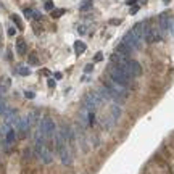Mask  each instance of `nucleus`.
I'll list each match as a JSON object with an SVG mask.
<instances>
[{
	"instance_id": "obj_1",
	"label": "nucleus",
	"mask_w": 174,
	"mask_h": 174,
	"mask_svg": "<svg viewBox=\"0 0 174 174\" xmlns=\"http://www.w3.org/2000/svg\"><path fill=\"white\" fill-rule=\"evenodd\" d=\"M108 74H110V79L113 81L115 84L121 85V87H126V89L130 84V81L134 79V78H130L126 73V70H124L121 65H113V63L108 66Z\"/></svg>"
},
{
	"instance_id": "obj_2",
	"label": "nucleus",
	"mask_w": 174,
	"mask_h": 174,
	"mask_svg": "<svg viewBox=\"0 0 174 174\" xmlns=\"http://www.w3.org/2000/svg\"><path fill=\"white\" fill-rule=\"evenodd\" d=\"M103 87L108 90V95H110V100H111V102L123 103V102L127 98V90H126V87H121V85L115 84L111 79L105 81V82H103Z\"/></svg>"
},
{
	"instance_id": "obj_3",
	"label": "nucleus",
	"mask_w": 174,
	"mask_h": 174,
	"mask_svg": "<svg viewBox=\"0 0 174 174\" xmlns=\"http://www.w3.org/2000/svg\"><path fill=\"white\" fill-rule=\"evenodd\" d=\"M39 130L45 135V139H50L52 135L57 132V126H55V121L48 116H44L42 121H40V126H39Z\"/></svg>"
},
{
	"instance_id": "obj_4",
	"label": "nucleus",
	"mask_w": 174,
	"mask_h": 174,
	"mask_svg": "<svg viewBox=\"0 0 174 174\" xmlns=\"http://www.w3.org/2000/svg\"><path fill=\"white\" fill-rule=\"evenodd\" d=\"M121 66L126 70V73L130 78H137L142 74V66H140L139 61H135V60H126Z\"/></svg>"
},
{
	"instance_id": "obj_5",
	"label": "nucleus",
	"mask_w": 174,
	"mask_h": 174,
	"mask_svg": "<svg viewBox=\"0 0 174 174\" xmlns=\"http://www.w3.org/2000/svg\"><path fill=\"white\" fill-rule=\"evenodd\" d=\"M3 116H5V126H7L8 129L16 127L18 121H20V116H18V113L15 110H7L3 113Z\"/></svg>"
},
{
	"instance_id": "obj_6",
	"label": "nucleus",
	"mask_w": 174,
	"mask_h": 174,
	"mask_svg": "<svg viewBox=\"0 0 174 174\" xmlns=\"http://www.w3.org/2000/svg\"><path fill=\"white\" fill-rule=\"evenodd\" d=\"M58 155H60L61 163H63L65 166H71V165H73V155H71V152H70V147H68L66 144L58 150Z\"/></svg>"
},
{
	"instance_id": "obj_7",
	"label": "nucleus",
	"mask_w": 174,
	"mask_h": 174,
	"mask_svg": "<svg viewBox=\"0 0 174 174\" xmlns=\"http://www.w3.org/2000/svg\"><path fill=\"white\" fill-rule=\"evenodd\" d=\"M123 42H126L127 45H130V47L134 48V50H139V48L142 47V44H144V42H142V40H139L137 37H135V36L132 34V31H129V32H126V34H124V39H123Z\"/></svg>"
},
{
	"instance_id": "obj_8",
	"label": "nucleus",
	"mask_w": 174,
	"mask_h": 174,
	"mask_svg": "<svg viewBox=\"0 0 174 174\" xmlns=\"http://www.w3.org/2000/svg\"><path fill=\"white\" fill-rule=\"evenodd\" d=\"M29 121H28V116H21L20 118V121H18V124H16V130H18V134L21 135H26L28 134V130H29Z\"/></svg>"
},
{
	"instance_id": "obj_9",
	"label": "nucleus",
	"mask_w": 174,
	"mask_h": 174,
	"mask_svg": "<svg viewBox=\"0 0 174 174\" xmlns=\"http://www.w3.org/2000/svg\"><path fill=\"white\" fill-rule=\"evenodd\" d=\"M116 52L119 53V55H123L124 58L129 60V57H130V55H132V52H134V48L130 47V45H127L126 42H119V44H118V47H116Z\"/></svg>"
},
{
	"instance_id": "obj_10",
	"label": "nucleus",
	"mask_w": 174,
	"mask_h": 174,
	"mask_svg": "<svg viewBox=\"0 0 174 174\" xmlns=\"http://www.w3.org/2000/svg\"><path fill=\"white\" fill-rule=\"evenodd\" d=\"M39 158H40V161L44 165H52L53 163V155H52V150L48 147H42Z\"/></svg>"
},
{
	"instance_id": "obj_11",
	"label": "nucleus",
	"mask_w": 174,
	"mask_h": 174,
	"mask_svg": "<svg viewBox=\"0 0 174 174\" xmlns=\"http://www.w3.org/2000/svg\"><path fill=\"white\" fill-rule=\"evenodd\" d=\"M160 28H161V31H163V32L172 29V26H171V18L168 16L166 13H163V15L160 16Z\"/></svg>"
},
{
	"instance_id": "obj_12",
	"label": "nucleus",
	"mask_w": 174,
	"mask_h": 174,
	"mask_svg": "<svg viewBox=\"0 0 174 174\" xmlns=\"http://www.w3.org/2000/svg\"><path fill=\"white\" fill-rule=\"evenodd\" d=\"M130 31H132V34L137 37L139 40L144 42V31H145V24H144V23H137Z\"/></svg>"
},
{
	"instance_id": "obj_13",
	"label": "nucleus",
	"mask_w": 174,
	"mask_h": 174,
	"mask_svg": "<svg viewBox=\"0 0 174 174\" xmlns=\"http://www.w3.org/2000/svg\"><path fill=\"white\" fill-rule=\"evenodd\" d=\"M15 140H16V130L11 127V129L7 130V134H5V144L13 145V144H15Z\"/></svg>"
},
{
	"instance_id": "obj_14",
	"label": "nucleus",
	"mask_w": 174,
	"mask_h": 174,
	"mask_svg": "<svg viewBox=\"0 0 174 174\" xmlns=\"http://www.w3.org/2000/svg\"><path fill=\"white\" fill-rule=\"evenodd\" d=\"M111 119L115 121V124L119 121V118H121V107H118V105H113V107H111Z\"/></svg>"
},
{
	"instance_id": "obj_15",
	"label": "nucleus",
	"mask_w": 174,
	"mask_h": 174,
	"mask_svg": "<svg viewBox=\"0 0 174 174\" xmlns=\"http://www.w3.org/2000/svg\"><path fill=\"white\" fill-rule=\"evenodd\" d=\"M110 60H111V63H113V65H123L127 58H124L123 55H119L118 52H115L113 55H111V58H110Z\"/></svg>"
},
{
	"instance_id": "obj_16",
	"label": "nucleus",
	"mask_w": 174,
	"mask_h": 174,
	"mask_svg": "<svg viewBox=\"0 0 174 174\" xmlns=\"http://www.w3.org/2000/svg\"><path fill=\"white\" fill-rule=\"evenodd\" d=\"M16 52L20 55L26 53V40H24V39H18L16 40Z\"/></svg>"
},
{
	"instance_id": "obj_17",
	"label": "nucleus",
	"mask_w": 174,
	"mask_h": 174,
	"mask_svg": "<svg viewBox=\"0 0 174 174\" xmlns=\"http://www.w3.org/2000/svg\"><path fill=\"white\" fill-rule=\"evenodd\" d=\"M85 44L82 42V40H76L74 42V52H76L78 55H81V53H84L85 52Z\"/></svg>"
},
{
	"instance_id": "obj_18",
	"label": "nucleus",
	"mask_w": 174,
	"mask_h": 174,
	"mask_svg": "<svg viewBox=\"0 0 174 174\" xmlns=\"http://www.w3.org/2000/svg\"><path fill=\"white\" fill-rule=\"evenodd\" d=\"M92 8V0H82V2L79 3V10L81 11H87Z\"/></svg>"
},
{
	"instance_id": "obj_19",
	"label": "nucleus",
	"mask_w": 174,
	"mask_h": 174,
	"mask_svg": "<svg viewBox=\"0 0 174 174\" xmlns=\"http://www.w3.org/2000/svg\"><path fill=\"white\" fill-rule=\"evenodd\" d=\"M28 61H29V65H32V66H39V60H37V57L34 53H29Z\"/></svg>"
},
{
	"instance_id": "obj_20",
	"label": "nucleus",
	"mask_w": 174,
	"mask_h": 174,
	"mask_svg": "<svg viewBox=\"0 0 174 174\" xmlns=\"http://www.w3.org/2000/svg\"><path fill=\"white\" fill-rule=\"evenodd\" d=\"M11 20H13V21L16 23V26L20 28V29L23 28V23H21V20H20V16H16V15H11Z\"/></svg>"
},
{
	"instance_id": "obj_21",
	"label": "nucleus",
	"mask_w": 174,
	"mask_h": 174,
	"mask_svg": "<svg viewBox=\"0 0 174 174\" xmlns=\"http://www.w3.org/2000/svg\"><path fill=\"white\" fill-rule=\"evenodd\" d=\"M18 73H20L21 76H29V74H31V71L28 70V68H20V70H18Z\"/></svg>"
},
{
	"instance_id": "obj_22",
	"label": "nucleus",
	"mask_w": 174,
	"mask_h": 174,
	"mask_svg": "<svg viewBox=\"0 0 174 174\" xmlns=\"http://www.w3.org/2000/svg\"><path fill=\"white\" fill-rule=\"evenodd\" d=\"M24 97L29 98V100H32V98L36 97V94H34V92H31V90H24Z\"/></svg>"
},
{
	"instance_id": "obj_23",
	"label": "nucleus",
	"mask_w": 174,
	"mask_h": 174,
	"mask_svg": "<svg viewBox=\"0 0 174 174\" xmlns=\"http://www.w3.org/2000/svg\"><path fill=\"white\" fill-rule=\"evenodd\" d=\"M103 60V53L102 52H98V53H95V57H94V61L97 63V61H102Z\"/></svg>"
},
{
	"instance_id": "obj_24",
	"label": "nucleus",
	"mask_w": 174,
	"mask_h": 174,
	"mask_svg": "<svg viewBox=\"0 0 174 174\" xmlns=\"http://www.w3.org/2000/svg\"><path fill=\"white\" fill-rule=\"evenodd\" d=\"M63 13H65V10H55L53 13H52V16H53V18H58V16H61Z\"/></svg>"
},
{
	"instance_id": "obj_25",
	"label": "nucleus",
	"mask_w": 174,
	"mask_h": 174,
	"mask_svg": "<svg viewBox=\"0 0 174 174\" xmlns=\"http://www.w3.org/2000/svg\"><path fill=\"white\" fill-rule=\"evenodd\" d=\"M45 10L47 11H52L53 10V2H45Z\"/></svg>"
},
{
	"instance_id": "obj_26",
	"label": "nucleus",
	"mask_w": 174,
	"mask_h": 174,
	"mask_svg": "<svg viewBox=\"0 0 174 174\" xmlns=\"http://www.w3.org/2000/svg\"><path fill=\"white\" fill-rule=\"evenodd\" d=\"M8 36H10V37H15V36H16V29H15V28H10V29H8Z\"/></svg>"
},
{
	"instance_id": "obj_27",
	"label": "nucleus",
	"mask_w": 174,
	"mask_h": 174,
	"mask_svg": "<svg viewBox=\"0 0 174 174\" xmlns=\"http://www.w3.org/2000/svg\"><path fill=\"white\" fill-rule=\"evenodd\" d=\"M24 16H26V18H32V10H24Z\"/></svg>"
},
{
	"instance_id": "obj_28",
	"label": "nucleus",
	"mask_w": 174,
	"mask_h": 174,
	"mask_svg": "<svg viewBox=\"0 0 174 174\" xmlns=\"http://www.w3.org/2000/svg\"><path fill=\"white\" fill-rule=\"evenodd\" d=\"M92 70H94V65H87V66L84 68V73H90Z\"/></svg>"
},
{
	"instance_id": "obj_29",
	"label": "nucleus",
	"mask_w": 174,
	"mask_h": 174,
	"mask_svg": "<svg viewBox=\"0 0 174 174\" xmlns=\"http://www.w3.org/2000/svg\"><path fill=\"white\" fill-rule=\"evenodd\" d=\"M78 31H79V34H85L87 32V29L84 26H78Z\"/></svg>"
},
{
	"instance_id": "obj_30",
	"label": "nucleus",
	"mask_w": 174,
	"mask_h": 174,
	"mask_svg": "<svg viewBox=\"0 0 174 174\" xmlns=\"http://www.w3.org/2000/svg\"><path fill=\"white\" fill-rule=\"evenodd\" d=\"M32 18H34V20H40L42 16H40L39 13H37V11H34V10H32Z\"/></svg>"
},
{
	"instance_id": "obj_31",
	"label": "nucleus",
	"mask_w": 174,
	"mask_h": 174,
	"mask_svg": "<svg viewBox=\"0 0 174 174\" xmlns=\"http://www.w3.org/2000/svg\"><path fill=\"white\" fill-rule=\"evenodd\" d=\"M47 85H48V87H55V81H53V79H48V81H47Z\"/></svg>"
},
{
	"instance_id": "obj_32",
	"label": "nucleus",
	"mask_w": 174,
	"mask_h": 174,
	"mask_svg": "<svg viewBox=\"0 0 174 174\" xmlns=\"http://www.w3.org/2000/svg\"><path fill=\"white\" fill-rule=\"evenodd\" d=\"M135 2H137V0H126L124 3H126V5H134Z\"/></svg>"
},
{
	"instance_id": "obj_33",
	"label": "nucleus",
	"mask_w": 174,
	"mask_h": 174,
	"mask_svg": "<svg viewBox=\"0 0 174 174\" xmlns=\"http://www.w3.org/2000/svg\"><path fill=\"white\" fill-rule=\"evenodd\" d=\"M137 10H139V7H132V10H130V15H135V13H137Z\"/></svg>"
},
{
	"instance_id": "obj_34",
	"label": "nucleus",
	"mask_w": 174,
	"mask_h": 174,
	"mask_svg": "<svg viewBox=\"0 0 174 174\" xmlns=\"http://www.w3.org/2000/svg\"><path fill=\"white\" fill-rule=\"evenodd\" d=\"M55 79H61V73H55Z\"/></svg>"
},
{
	"instance_id": "obj_35",
	"label": "nucleus",
	"mask_w": 174,
	"mask_h": 174,
	"mask_svg": "<svg viewBox=\"0 0 174 174\" xmlns=\"http://www.w3.org/2000/svg\"><path fill=\"white\" fill-rule=\"evenodd\" d=\"M169 2H171V0H163V3H165V5H168Z\"/></svg>"
},
{
	"instance_id": "obj_36",
	"label": "nucleus",
	"mask_w": 174,
	"mask_h": 174,
	"mask_svg": "<svg viewBox=\"0 0 174 174\" xmlns=\"http://www.w3.org/2000/svg\"><path fill=\"white\" fill-rule=\"evenodd\" d=\"M145 2H147V0H142V3H145Z\"/></svg>"
}]
</instances>
